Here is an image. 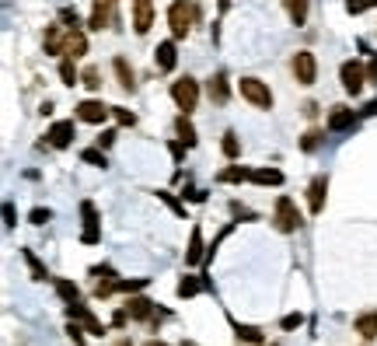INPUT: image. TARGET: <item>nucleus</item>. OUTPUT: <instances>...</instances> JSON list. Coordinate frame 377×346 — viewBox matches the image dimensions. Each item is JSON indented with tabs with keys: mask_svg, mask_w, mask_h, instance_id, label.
<instances>
[{
	"mask_svg": "<svg viewBox=\"0 0 377 346\" xmlns=\"http://www.w3.org/2000/svg\"><path fill=\"white\" fill-rule=\"evenodd\" d=\"M112 67H115V78H119L122 91H129V94H133V91H136V81H133V67L126 63V56H115V63H112Z\"/></svg>",
	"mask_w": 377,
	"mask_h": 346,
	"instance_id": "obj_22",
	"label": "nucleus"
},
{
	"mask_svg": "<svg viewBox=\"0 0 377 346\" xmlns=\"http://www.w3.org/2000/svg\"><path fill=\"white\" fill-rule=\"evenodd\" d=\"M280 326L283 329H300V326H304V315H300V311H297V315H286Z\"/></svg>",
	"mask_w": 377,
	"mask_h": 346,
	"instance_id": "obj_44",
	"label": "nucleus"
},
{
	"mask_svg": "<svg viewBox=\"0 0 377 346\" xmlns=\"http://www.w3.org/2000/svg\"><path fill=\"white\" fill-rule=\"evenodd\" d=\"M67 25H49L46 28V35H42V46H46V53L49 56H63V49H67Z\"/></svg>",
	"mask_w": 377,
	"mask_h": 346,
	"instance_id": "obj_11",
	"label": "nucleus"
},
{
	"mask_svg": "<svg viewBox=\"0 0 377 346\" xmlns=\"http://www.w3.org/2000/svg\"><path fill=\"white\" fill-rule=\"evenodd\" d=\"M81 85L98 91V87H101V70H98V67H84V70H81Z\"/></svg>",
	"mask_w": 377,
	"mask_h": 346,
	"instance_id": "obj_36",
	"label": "nucleus"
},
{
	"mask_svg": "<svg viewBox=\"0 0 377 346\" xmlns=\"http://www.w3.org/2000/svg\"><path fill=\"white\" fill-rule=\"evenodd\" d=\"M241 98L252 101L255 109H273V91L262 85L259 78H241Z\"/></svg>",
	"mask_w": 377,
	"mask_h": 346,
	"instance_id": "obj_4",
	"label": "nucleus"
},
{
	"mask_svg": "<svg viewBox=\"0 0 377 346\" xmlns=\"http://www.w3.org/2000/svg\"><path fill=\"white\" fill-rule=\"evenodd\" d=\"M217 178H220V182H248L252 172H248V168H241V165H231V168H224Z\"/></svg>",
	"mask_w": 377,
	"mask_h": 346,
	"instance_id": "obj_32",
	"label": "nucleus"
},
{
	"mask_svg": "<svg viewBox=\"0 0 377 346\" xmlns=\"http://www.w3.org/2000/svg\"><path fill=\"white\" fill-rule=\"evenodd\" d=\"M206 259V245H203V231L199 228H192V235H188V249H186V266H196V262Z\"/></svg>",
	"mask_w": 377,
	"mask_h": 346,
	"instance_id": "obj_21",
	"label": "nucleus"
},
{
	"mask_svg": "<svg viewBox=\"0 0 377 346\" xmlns=\"http://www.w3.org/2000/svg\"><path fill=\"white\" fill-rule=\"evenodd\" d=\"M154 25V0H133V28L136 35H147Z\"/></svg>",
	"mask_w": 377,
	"mask_h": 346,
	"instance_id": "obj_12",
	"label": "nucleus"
},
{
	"mask_svg": "<svg viewBox=\"0 0 377 346\" xmlns=\"http://www.w3.org/2000/svg\"><path fill=\"white\" fill-rule=\"evenodd\" d=\"M325 140V133L321 130H307L304 137H300V151H318V144Z\"/></svg>",
	"mask_w": 377,
	"mask_h": 346,
	"instance_id": "obj_35",
	"label": "nucleus"
},
{
	"mask_svg": "<svg viewBox=\"0 0 377 346\" xmlns=\"http://www.w3.org/2000/svg\"><path fill=\"white\" fill-rule=\"evenodd\" d=\"M56 294H60L67 304L81 301V290H77V283H70V280H56Z\"/></svg>",
	"mask_w": 377,
	"mask_h": 346,
	"instance_id": "obj_30",
	"label": "nucleus"
},
{
	"mask_svg": "<svg viewBox=\"0 0 377 346\" xmlns=\"http://www.w3.org/2000/svg\"><path fill=\"white\" fill-rule=\"evenodd\" d=\"M172 98H175V105L188 116V112L196 109V101H199V85H196L192 78H182V81L172 85Z\"/></svg>",
	"mask_w": 377,
	"mask_h": 346,
	"instance_id": "obj_7",
	"label": "nucleus"
},
{
	"mask_svg": "<svg viewBox=\"0 0 377 346\" xmlns=\"http://www.w3.org/2000/svg\"><path fill=\"white\" fill-rule=\"evenodd\" d=\"M252 182H259V185H280L283 172L280 168H255V172H252Z\"/></svg>",
	"mask_w": 377,
	"mask_h": 346,
	"instance_id": "obj_27",
	"label": "nucleus"
},
{
	"mask_svg": "<svg viewBox=\"0 0 377 346\" xmlns=\"http://www.w3.org/2000/svg\"><path fill=\"white\" fill-rule=\"evenodd\" d=\"M81 161L84 165H94V168H105L108 161H105V147H88V151H81Z\"/></svg>",
	"mask_w": 377,
	"mask_h": 346,
	"instance_id": "obj_33",
	"label": "nucleus"
},
{
	"mask_svg": "<svg viewBox=\"0 0 377 346\" xmlns=\"http://www.w3.org/2000/svg\"><path fill=\"white\" fill-rule=\"evenodd\" d=\"M115 346H133V343H129V340H119V343H115Z\"/></svg>",
	"mask_w": 377,
	"mask_h": 346,
	"instance_id": "obj_52",
	"label": "nucleus"
},
{
	"mask_svg": "<svg viewBox=\"0 0 377 346\" xmlns=\"http://www.w3.org/2000/svg\"><path fill=\"white\" fill-rule=\"evenodd\" d=\"M353 126H357V112H353V109L336 105V109L328 112V130H332V133H343V130H353Z\"/></svg>",
	"mask_w": 377,
	"mask_h": 346,
	"instance_id": "obj_15",
	"label": "nucleus"
},
{
	"mask_svg": "<svg viewBox=\"0 0 377 346\" xmlns=\"http://www.w3.org/2000/svg\"><path fill=\"white\" fill-rule=\"evenodd\" d=\"M231 326H234L238 340H245V343H262V329H255V326H241V322H231Z\"/></svg>",
	"mask_w": 377,
	"mask_h": 346,
	"instance_id": "obj_31",
	"label": "nucleus"
},
{
	"mask_svg": "<svg viewBox=\"0 0 377 346\" xmlns=\"http://www.w3.org/2000/svg\"><path fill=\"white\" fill-rule=\"evenodd\" d=\"M108 116H112V109L101 105V101H94V98H88V101L77 105V119H81V123H94V126H98V123H105Z\"/></svg>",
	"mask_w": 377,
	"mask_h": 346,
	"instance_id": "obj_13",
	"label": "nucleus"
},
{
	"mask_svg": "<svg viewBox=\"0 0 377 346\" xmlns=\"http://www.w3.org/2000/svg\"><path fill=\"white\" fill-rule=\"evenodd\" d=\"M147 287V280H119V290L122 294H140Z\"/></svg>",
	"mask_w": 377,
	"mask_h": 346,
	"instance_id": "obj_39",
	"label": "nucleus"
},
{
	"mask_svg": "<svg viewBox=\"0 0 377 346\" xmlns=\"http://www.w3.org/2000/svg\"><path fill=\"white\" fill-rule=\"evenodd\" d=\"M67 336L74 340V346H84V329H81L74 319H70V326H67Z\"/></svg>",
	"mask_w": 377,
	"mask_h": 346,
	"instance_id": "obj_40",
	"label": "nucleus"
},
{
	"mask_svg": "<svg viewBox=\"0 0 377 346\" xmlns=\"http://www.w3.org/2000/svg\"><path fill=\"white\" fill-rule=\"evenodd\" d=\"M46 137H49V147H56V151H63V147H70V144H74V137H77V130H74V119H63V123H53Z\"/></svg>",
	"mask_w": 377,
	"mask_h": 346,
	"instance_id": "obj_9",
	"label": "nucleus"
},
{
	"mask_svg": "<svg viewBox=\"0 0 377 346\" xmlns=\"http://www.w3.org/2000/svg\"><path fill=\"white\" fill-rule=\"evenodd\" d=\"M182 147H186L182 140H175V144H172V158H175V161H182Z\"/></svg>",
	"mask_w": 377,
	"mask_h": 346,
	"instance_id": "obj_48",
	"label": "nucleus"
},
{
	"mask_svg": "<svg viewBox=\"0 0 377 346\" xmlns=\"http://www.w3.org/2000/svg\"><path fill=\"white\" fill-rule=\"evenodd\" d=\"M21 259L28 262V269H32V280H49V273H46V266L35 259V252L32 249H21Z\"/></svg>",
	"mask_w": 377,
	"mask_h": 346,
	"instance_id": "obj_28",
	"label": "nucleus"
},
{
	"mask_svg": "<svg viewBox=\"0 0 377 346\" xmlns=\"http://www.w3.org/2000/svg\"><path fill=\"white\" fill-rule=\"evenodd\" d=\"M112 116H115L122 126H133V123H136V116H133L129 109H112Z\"/></svg>",
	"mask_w": 377,
	"mask_h": 346,
	"instance_id": "obj_43",
	"label": "nucleus"
},
{
	"mask_svg": "<svg viewBox=\"0 0 377 346\" xmlns=\"http://www.w3.org/2000/svg\"><path fill=\"white\" fill-rule=\"evenodd\" d=\"M353 329H357L364 340H374L377 336V311H364V315H357Z\"/></svg>",
	"mask_w": 377,
	"mask_h": 346,
	"instance_id": "obj_23",
	"label": "nucleus"
},
{
	"mask_svg": "<svg viewBox=\"0 0 377 346\" xmlns=\"http://www.w3.org/2000/svg\"><path fill=\"white\" fill-rule=\"evenodd\" d=\"M325 192H328V175H314V178H311V185H307L311 214H321V210H325Z\"/></svg>",
	"mask_w": 377,
	"mask_h": 346,
	"instance_id": "obj_14",
	"label": "nucleus"
},
{
	"mask_svg": "<svg viewBox=\"0 0 377 346\" xmlns=\"http://www.w3.org/2000/svg\"><path fill=\"white\" fill-rule=\"evenodd\" d=\"M364 116H377V98L371 101V105H367V109H364Z\"/></svg>",
	"mask_w": 377,
	"mask_h": 346,
	"instance_id": "obj_50",
	"label": "nucleus"
},
{
	"mask_svg": "<svg viewBox=\"0 0 377 346\" xmlns=\"http://www.w3.org/2000/svg\"><path fill=\"white\" fill-rule=\"evenodd\" d=\"M4 224H7V228L18 224V221H14V203H4Z\"/></svg>",
	"mask_w": 377,
	"mask_h": 346,
	"instance_id": "obj_46",
	"label": "nucleus"
},
{
	"mask_svg": "<svg viewBox=\"0 0 377 346\" xmlns=\"http://www.w3.org/2000/svg\"><path fill=\"white\" fill-rule=\"evenodd\" d=\"M154 60H158V70H161V74L175 70V60H179V53H175V42H172V39H168V42H161V46L154 49Z\"/></svg>",
	"mask_w": 377,
	"mask_h": 346,
	"instance_id": "obj_19",
	"label": "nucleus"
},
{
	"mask_svg": "<svg viewBox=\"0 0 377 346\" xmlns=\"http://www.w3.org/2000/svg\"><path fill=\"white\" fill-rule=\"evenodd\" d=\"M206 91H210V101H213V105H227V98H231L227 74H213V78L206 81Z\"/></svg>",
	"mask_w": 377,
	"mask_h": 346,
	"instance_id": "obj_18",
	"label": "nucleus"
},
{
	"mask_svg": "<svg viewBox=\"0 0 377 346\" xmlns=\"http://www.w3.org/2000/svg\"><path fill=\"white\" fill-rule=\"evenodd\" d=\"M220 147H224V158H227V161H238L241 144H238V133H234V130H227V133H224V144H220Z\"/></svg>",
	"mask_w": 377,
	"mask_h": 346,
	"instance_id": "obj_29",
	"label": "nucleus"
},
{
	"mask_svg": "<svg viewBox=\"0 0 377 346\" xmlns=\"http://www.w3.org/2000/svg\"><path fill=\"white\" fill-rule=\"evenodd\" d=\"M84 53H88V35H84L81 28H70V32H67V49H63V56L81 60Z\"/></svg>",
	"mask_w": 377,
	"mask_h": 346,
	"instance_id": "obj_16",
	"label": "nucleus"
},
{
	"mask_svg": "<svg viewBox=\"0 0 377 346\" xmlns=\"http://www.w3.org/2000/svg\"><path fill=\"white\" fill-rule=\"evenodd\" d=\"M115 144V130H105L101 137H98V147H112Z\"/></svg>",
	"mask_w": 377,
	"mask_h": 346,
	"instance_id": "obj_45",
	"label": "nucleus"
},
{
	"mask_svg": "<svg viewBox=\"0 0 377 346\" xmlns=\"http://www.w3.org/2000/svg\"><path fill=\"white\" fill-rule=\"evenodd\" d=\"M364 78H367V67L357 63V60H346V63L339 67V81L346 87V94H360V91H364Z\"/></svg>",
	"mask_w": 377,
	"mask_h": 346,
	"instance_id": "obj_5",
	"label": "nucleus"
},
{
	"mask_svg": "<svg viewBox=\"0 0 377 346\" xmlns=\"http://www.w3.org/2000/svg\"><path fill=\"white\" fill-rule=\"evenodd\" d=\"M290 70H293L297 85H314V78H318V60H314V53H307V49L293 53V60H290Z\"/></svg>",
	"mask_w": 377,
	"mask_h": 346,
	"instance_id": "obj_3",
	"label": "nucleus"
},
{
	"mask_svg": "<svg viewBox=\"0 0 377 346\" xmlns=\"http://www.w3.org/2000/svg\"><path fill=\"white\" fill-rule=\"evenodd\" d=\"M126 315L133 319V322H147V319H154V301H147V297H129V304H126Z\"/></svg>",
	"mask_w": 377,
	"mask_h": 346,
	"instance_id": "obj_17",
	"label": "nucleus"
},
{
	"mask_svg": "<svg viewBox=\"0 0 377 346\" xmlns=\"http://www.w3.org/2000/svg\"><path fill=\"white\" fill-rule=\"evenodd\" d=\"M175 133H179V140H182L186 147H196V144H199V137H196V126L188 123L186 112H182V116L175 119Z\"/></svg>",
	"mask_w": 377,
	"mask_h": 346,
	"instance_id": "obj_24",
	"label": "nucleus"
},
{
	"mask_svg": "<svg viewBox=\"0 0 377 346\" xmlns=\"http://www.w3.org/2000/svg\"><path fill=\"white\" fill-rule=\"evenodd\" d=\"M91 276H98V283H94V297H98V301L119 290V276H115V269H112V266H94Z\"/></svg>",
	"mask_w": 377,
	"mask_h": 346,
	"instance_id": "obj_8",
	"label": "nucleus"
},
{
	"mask_svg": "<svg viewBox=\"0 0 377 346\" xmlns=\"http://www.w3.org/2000/svg\"><path fill=\"white\" fill-rule=\"evenodd\" d=\"M112 4H119V0H112Z\"/></svg>",
	"mask_w": 377,
	"mask_h": 346,
	"instance_id": "obj_54",
	"label": "nucleus"
},
{
	"mask_svg": "<svg viewBox=\"0 0 377 346\" xmlns=\"http://www.w3.org/2000/svg\"><path fill=\"white\" fill-rule=\"evenodd\" d=\"M112 0H94V11H91V21H88V28L94 32H101V28H108V21H112Z\"/></svg>",
	"mask_w": 377,
	"mask_h": 346,
	"instance_id": "obj_20",
	"label": "nucleus"
},
{
	"mask_svg": "<svg viewBox=\"0 0 377 346\" xmlns=\"http://www.w3.org/2000/svg\"><path fill=\"white\" fill-rule=\"evenodd\" d=\"M60 21H63L67 28H77V25H81V21H77V11H70V7H63V11H60Z\"/></svg>",
	"mask_w": 377,
	"mask_h": 346,
	"instance_id": "obj_42",
	"label": "nucleus"
},
{
	"mask_svg": "<svg viewBox=\"0 0 377 346\" xmlns=\"http://www.w3.org/2000/svg\"><path fill=\"white\" fill-rule=\"evenodd\" d=\"M28 221H32V224H49V221H53V214H49V210H42V206H35V210L28 214Z\"/></svg>",
	"mask_w": 377,
	"mask_h": 346,
	"instance_id": "obj_41",
	"label": "nucleus"
},
{
	"mask_svg": "<svg viewBox=\"0 0 377 346\" xmlns=\"http://www.w3.org/2000/svg\"><path fill=\"white\" fill-rule=\"evenodd\" d=\"M367 78H374V81H377V56L371 60V67H367Z\"/></svg>",
	"mask_w": 377,
	"mask_h": 346,
	"instance_id": "obj_49",
	"label": "nucleus"
},
{
	"mask_svg": "<svg viewBox=\"0 0 377 346\" xmlns=\"http://www.w3.org/2000/svg\"><path fill=\"white\" fill-rule=\"evenodd\" d=\"M273 224H276V231H283V235H290V231L300 228V210H297V203H293L290 196H280V199H276Z\"/></svg>",
	"mask_w": 377,
	"mask_h": 346,
	"instance_id": "obj_2",
	"label": "nucleus"
},
{
	"mask_svg": "<svg viewBox=\"0 0 377 346\" xmlns=\"http://www.w3.org/2000/svg\"><path fill=\"white\" fill-rule=\"evenodd\" d=\"M158 199H161V203H168V206H172V210H175L179 217H186V206H182V203H179V199L172 196V192H165V189H158Z\"/></svg>",
	"mask_w": 377,
	"mask_h": 346,
	"instance_id": "obj_37",
	"label": "nucleus"
},
{
	"mask_svg": "<svg viewBox=\"0 0 377 346\" xmlns=\"http://www.w3.org/2000/svg\"><path fill=\"white\" fill-rule=\"evenodd\" d=\"M196 18H199V7L192 0H172V7H168V28H172L175 39H186L188 32H192V25H196Z\"/></svg>",
	"mask_w": 377,
	"mask_h": 346,
	"instance_id": "obj_1",
	"label": "nucleus"
},
{
	"mask_svg": "<svg viewBox=\"0 0 377 346\" xmlns=\"http://www.w3.org/2000/svg\"><path fill=\"white\" fill-rule=\"evenodd\" d=\"M81 217H84L81 242H84V245H98V242H101V221H98V206H94L91 199L81 203Z\"/></svg>",
	"mask_w": 377,
	"mask_h": 346,
	"instance_id": "obj_6",
	"label": "nucleus"
},
{
	"mask_svg": "<svg viewBox=\"0 0 377 346\" xmlns=\"http://www.w3.org/2000/svg\"><path fill=\"white\" fill-rule=\"evenodd\" d=\"M182 346H196V343H192V340H188V343H182Z\"/></svg>",
	"mask_w": 377,
	"mask_h": 346,
	"instance_id": "obj_53",
	"label": "nucleus"
},
{
	"mask_svg": "<svg viewBox=\"0 0 377 346\" xmlns=\"http://www.w3.org/2000/svg\"><path fill=\"white\" fill-rule=\"evenodd\" d=\"M182 196H186V199H192V203H203V199H206V192H203V189H186Z\"/></svg>",
	"mask_w": 377,
	"mask_h": 346,
	"instance_id": "obj_47",
	"label": "nucleus"
},
{
	"mask_svg": "<svg viewBox=\"0 0 377 346\" xmlns=\"http://www.w3.org/2000/svg\"><path fill=\"white\" fill-rule=\"evenodd\" d=\"M283 7H286V14H290L293 25H304V21H307V0H283Z\"/></svg>",
	"mask_w": 377,
	"mask_h": 346,
	"instance_id": "obj_26",
	"label": "nucleus"
},
{
	"mask_svg": "<svg viewBox=\"0 0 377 346\" xmlns=\"http://www.w3.org/2000/svg\"><path fill=\"white\" fill-rule=\"evenodd\" d=\"M377 7V0H346V11L350 14H364V11H371Z\"/></svg>",
	"mask_w": 377,
	"mask_h": 346,
	"instance_id": "obj_38",
	"label": "nucleus"
},
{
	"mask_svg": "<svg viewBox=\"0 0 377 346\" xmlns=\"http://www.w3.org/2000/svg\"><path fill=\"white\" fill-rule=\"evenodd\" d=\"M143 346H168V343H161V340H151V343H143Z\"/></svg>",
	"mask_w": 377,
	"mask_h": 346,
	"instance_id": "obj_51",
	"label": "nucleus"
},
{
	"mask_svg": "<svg viewBox=\"0 0 377 346\" xmlns=\"http://www.w3.org/2000/svg\"><path fill=\"white\" fill-rule=\"evenodd\" d=\"M67 319H74V322H81V326H84V329H88L91 336H105V326H101V322L94 319V315H91V311H88V308H84V304H81V301H74V304H67Z\"/></svg>",
	"mask_w": 377,
	"mask_h": 346,
	"instance_id": "obj_10",
	"label": "nucleus"
},
{
	"mask_svg": "<svg viewBox=\"0 0 377 346\" xmlns=\"http://www.w3.org/2000/svg\"><path fill=\"white\" fill-rule=\"evenodd\" d=\"M60 78H63V85H77V81H81V74H77V67H74L70 56H63V63H60Z\"/></svg>",
	"mask_w": 377,
	"mask_h": 346,
	"instance_id": "obj_34",
	"label": "nucleus"
},
{
	"mask_svg": "<svg viewBox=\"0 0 377 346\" xmlns=\"http://www.w3.org/2000/svg\"><path fill=\"white\" fill-rule=\"evenodd\" d=\"M199 290H210V280H199V276H182L179 280V297H196Z\"/></svg>",
	"mask_w": 377,
	"mask_h": 346,
	"instance_id": "obj_25",
	"label": "nucleus"
}]
</instances>
